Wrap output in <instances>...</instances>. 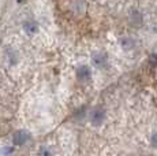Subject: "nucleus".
Segmentation results:
<instances>
[{
  "label": "nucleus",
  "instance_id": "nucleus-1",
  "mask_svg": "<svg viewBox=\"0 0 157 156\" xmlns=\"http://www.w3.org/2000/svg\"><path fill=\"white\" fill-rule=\"evenodd\" d=\"M28 140H29V133H28V131H25V130H18V131H15V133H14L13 141H14L15 145L21 146V145H23V144H25Z\"/></svg>",
  "mask_w": 157,
  "mask_h": 156
},
{
  "label": "nucleus",
  "instance_id": "nucleus-2",
  "mask_svg": "<svg viewBox=\"0 0 157 156\" xmlns=\"http://www.w3.org/2000/svg\"><path fill=\"white\" fill-rule=\"evenodd\" d=\"M104 119H105V111L101 110V108H96L92 112V116H90V121H92V123L96 125V126L101 125L102 122H104Z\"/></svg>",
  "mask_w": 157,
  "mask_h": 156
},
{
  "label": "nucleus",
  "instance_id": "nucleus-3",
  "mask_svg": "<svg viewBox=\"0 0 157 156\" xmlns=\"http://www.w3.org/2000/svg\"><path fill=\"white\" fill-rule=\"evenodd\" d=\"M92 77V70L87 66H81L77 68V78L79 81H87Z\"/></svg>",
  "mask_w": 157,
  "mask_h": 156
},
{
  "label": "nucleus",
  "instance_id": "nucleus-4",
  "mask_svg": "<svg viewBox=\"0 0 157 156\" xmlns=\"http://www.w3.org/2000/svg\"><path fill=\"white\" fill-rule=\"evenodd\" d=\"M93 63H94L96 67L104 68L107 66V56L104 53H94L93 55Z\"/></svg>",
  "mask_w": 157,
  "mask_h": 156
},
{
  "label": "nucleus",
  "instance_id": "nucleus-5",
  "mask_svg": "<svg viewBox=\"0 0 157 156\" xmlns=\"http://www.w3.org/2000/svg\"><path fill=\"white\" fill-rule=\"evenodd\" d=\"M23 28H25V32L28 33V34H34V33H37V30H38V26L36 25L34 22H26L25 25H23Z\"/></svg>",
  "mask_w": 157,
  "mask_h": 156
},
{
  "label": "nucleus",
  "instance_id": "nucleus-6",
  "mask_svg": "<svg viewBox=\"0 0 157 156\" xmlns=\"http://www.w3.org/2000/svg\"><path fill=\"white\" fill-rule=\"evenodd\" d=\"M120 44H122V47L124 48V49H131L132 45H134V41L126 37V38H122V40H120Z\"/></svg>",
  "mask_w": 157,
  "mask_h": 156
},
{
  "label": "nucleus",
  "instance_id": "nucleus-7",
  "mask_svg": "<svg viewBox=\"0 0 157 156\" xmlns=\"http://www.w3.org/2000/svg\"><path fill=\"white\" fill-rule=\"evenodd\" d=\"M150 64H152V67H157V53L150 55Z\"/></svg>",
  "mask_w": 157,
  "mask_h": 156
},
{
  "label": "nucleus",
  "instance_id": "nucleus-8",
  "mask_svg": "<svg viewBox=\"0 0 157 156\" xmlns=\"http://www.w3.org/2000/svg\"><path fill=\"white\" fill-rule=\"evenodd\" d=\"M152 145H153V146H156V148H157V133H156V134H153V136H152Z\"/></svg>",
  "mask_w": 157,
  "mask_h": 156
},
{
  "label": "nucleus",
  "instance_id": "nucleus-9",
  "mask_svg": "<svg viewBox=\"0 0 157 156\" xmlns=\"http://www.w3.org/2000/svg\"><path fill=\"white\" fill-rule=\"evenodd\" d=\"M17 2H18V3H22V2H23V0H17Z\"/></svg>",
  "mask_w": 157,
  "mask_h": 156
}]
</instances>
